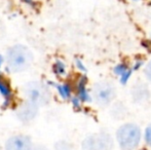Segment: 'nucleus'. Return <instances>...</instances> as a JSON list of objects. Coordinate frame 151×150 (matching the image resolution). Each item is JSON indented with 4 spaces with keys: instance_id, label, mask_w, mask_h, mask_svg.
I'll return each mask as SVG.
<instances>
[{
    "instance_id": "2",
    "label": "nucleus",
    "mask_w": 151,
    "mask_h": 150,
    "mask_svg": "<svg viewBox=\"0 0 151 150\" xmlns=\"http://www.w3.org/2000/svg\"><path fill=\"white\" fill-rule=\"evenodd\" d=\"M142 133L139 126L135 123H124L116 132L118 145L123 150H134L141 141Z\"/></svg>"
},
{
    "instance_id": "7",
    "label": "nucleus",
    "mask_w": 151,
    "mask_h": 150,
    "mask_svg": "<svg viewBox=\"0 0 151 150\" xmlns=\"http://www.w3.org/2000/svg\"><path fill=\"white\" fill-rule=\"evenodd\" d=\"M39 106L31 101H26L17 109V117L22 122H30L37 116Z\"/></svg>"
},
{
    "instance_id": "12",
    "label": "nucleus",
    "mask_w": 151,
    "mask_h": 150,
    "mask_svg": "<svg viewBox=\"0 0 151 150\" xmlns=\"http://www.w3.org/2000/svg\"><path fill=\"white\" fill-rule=\"evenodd\" d=\"M52 71L56 75L64 76L66 74V64L62 60H57L52 65Z\"/></svg>"
},
{
    "instance_id": "17",
    "label": "nucleus",
    "mask_w": 151,
    "mask_h": 150,
    "mask_svg": "<svg viewBox=\"0 0 151 150\" xmlns=\"http://www.w3.org/2000/svg\"><path fill=\"white\" fill-rule=\"evenodd\" d=\"M75 63H76V66H77L78 68H79L81 71H84V70H86V68H84V66H83V65H82V63L80 62L79 60H76V61H75Z\"/></svg>"
},
{
    "instance_id": "18",
    "label": "nucleus",
    "mask_w": 151,
    "mask_h": 150,
    "mask_svg": "<svg viewBox=\"0 0 151 150\" xmlns=\"http://www.w3.org/2000/svg\"><path fill=\"white\" fill-rule=\"evenodd\" d=\"M22 1L29 6H35V2H34V0H22Z\"/></svg>"
},
{
    "instance_id": "1",
    "label": "nucleus",
    "mask_w": 151,
    "mask_h": 150,
    "mask_svg": "<svg viewBox=\"0 0 151 150\" xmlns=\"http://www.w3.org/2000/svg\"><path fill=\"white\" fill-rule=\"evenodd\" d=\"M33 54L27 46L16 44L7 50L6 61L7 66L12 72H23L27 70L33 63Z\"/></svg>"
},
{
    "instance_id": "8",
    "label": "nucleus",
    "mask_w": 151,
    "mask_h": 150,
    "mask_svg": "<svg viewBox=\"0 0 151 150\" xmlns=\"http://www.w3.org/2000/svg\"><path fill=\"white\" fill-rule=\"evenodd\" d=\"M0 95L3 97V106H9L14 100V92L8 80L2 74H0Z\"/></svg>"
},
{
    "instance_id": "4",
    "label": "nucleus",
    "mask_w": 151,
    "mask_h": 150,
    "mask_svg": "<svg viewBox=\"0 0 151 150\" xmlns=\"http://www.w3.org/2000/svg\"><path fill=\"white\" fill-rule=\"evenodd\" d=\"M113 147L111 136L106 133L88 136L82 141V150H110Z\"/></svg>"
},
{
    "instance_id": "19",
    "label": "nucleus",
    "mask_w": 151,
    "mask_h": 150,
    "mask_svg": "<svg viewBox=\"0 0 151 150\" xmlns=\"http://www.w3.org/2000/svg\"><path fill=\"white\" fill-rule=\"evenodd\" d=\"M3 61H4L3 56H1V55H0V69H1V67H2V64H3Z\"/></svg>"
},
{
    "instance_id": "9",
    "label": "nucleus",
    "mask_w": 151,
    "mask_h": 150,
    "mask_svg": "<svg viewBox=\"0 0 151 150\" xmlns=\"http://www.w3.org/2000/svg\"><path fill=\"white\" fill-rule=\"evenodd\" d=\"M132 97L134 101L138 103L148 100L150 97V92L148 86L145 83H137L132 88Z\"/></svg>"
},
{
    "instance_id": "11",
    "label": "nucleus",
    "mask_w": 151,
    "mask_h": 150,
    "mask_svg": "<svg viewBox=\"0 0 151 150\" xmlns=\"http://www.w3.org/2000/svg\"><path fill=\"white\" fill-rule=\"evenodd\" d=\"M52 85L57 88V92L59 93V95H60L63 100H68V99L71 98L72 88L69 83H63V84L52 83Z\"/></svg>"
},
{
    "instance_id": "16",
    "label": "nucleus",
    "mask_w": 151,
    "mask_h": 150,
    "mask_svg": "<svg viewBox=\"0 0 151 150\" xmlns=\"http://www.w3.org/2000/svg\"><path fill=\"white\" fill-rule=\"evenodd\" d=\"M32 150H50L46 146H44V145H33V147H32Z\"/></svg>"
},
{
    "instance_id": "5",
    "label": "nucleus",
    "mask_w": 151,
    "mask_h": 150,
    "mask_svg": "<svg viewBox=\"0 0 151 150\" xmlns=\"http://www.w3.org/2000/svg\"><path fill=\"white\" fill-rule=\"evenodd\" d=\"M25 94L28 97L29 101L37 104L38 106L46 104L50 99L47 90L44 86H42V84L35 81L29 82L27 84L25 88Z\"/></svg>"
},
{
    "instance_id": "15",
    "label": "nucleus",
    "mask_w": 151,
    "mask_h": 150,
    "mask_svg": "<svg viewBox=\"0 0 151 150\" xmlns=\"http://www.w3.org/2000/svg\"><path fill=\"white\" fill-rule=\"evenodd\" d=\"M144 74H145L146 78L149 81H151V60L147 63V65L145 66V70H144Z\"/></svg>"
},
{
    "instance_id": "13",
    "label": "nucleus",
    "mask_w": 151,
    "mask_h": 150,
    "mask_svg": "<svg viewBox=\"0 0 151 150\" xmlns=\"http://www.w3.org/2000/svg\"><path fill=\"white\" fill-rule=\"evenodd\" d=\"M55 150H71L72 145L70 142L65 140H61L55 143Z\"/></svg>"
},
{
    "instance_id": "14",
    "label": "nucleus",
    "mask_w": 151,
    "mask_h": 150,
    "mask_svg": "<svg viewBox=\"0 0 151 150\" xmlns=\"http://www.w3.org/2000/svg\"><path fill=\"white\" fill-rule=\"evenodd\" d=\"M145 141L148 145L151 147V124L147 126L145 131Z\"/></svg>"
},
{
    "instance_id": "20",
    "label": "nucleus",
    "mask_w": 151,
    "mask_h": 150,
    "mask_svg": "<svg viewBox=\"0 0 151 150\" xmlns=\"http://www.w3.org/2000/svg\"><path fill=\"white\" fill-rule=\"evenodd\" d=\"M0 150H1V146H0Z\"/></svg>"
},
{
    "instance_id": "10",
    "label": "nucleus",
    "mask_w": 151,
    "mask_h": 150,
    "mask_svg": "<svg viewBox=\"0 0 151 150\" xmlns=\"http://www.w3.org/2000/svg\"><path fill=\"white\" fill-rule=\"evenodd\" d=\"M76 90H77V98L80 101H88L90 100V96H88V90H86V78L84 76L79 77L77 81V85H76Z\"/></svg>"
},
{
    "instance_id": "3",
    "label": "nucleus",
    "mask_w": 151,
    "mask_h": 150,
    "mask_svg": "<svg viewBox=\"0 0 151 150\" xmlns=\"http://www.w3.org/2000/svg\"><path fill=\"white\" fill-rule=\"evenodd\" d=\"M93 97L98 105L107 106L116 97V88L109 81H99L93 88Z\"/></svg>"
},
{
    "instance_id": "6",
    "label": "nucleus",
    "mask_w": 151,
    "mask_h": 150,
    "mask_svg": "<svg viewBox=\"0 0 151 150\" xmlns=\"http://www.w3.org/2000/svg\"><path fill=\"white\" fill-rule=\"evenodd\" d=\"M32 139L27 135H14L6 140L5 150H32Z\"/></svg>"
}]
</instances>
